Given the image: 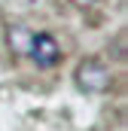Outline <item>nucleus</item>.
<instances>
[{
  "label": "nucleus",
  "instance_id": "obj_1",
  "mask_svg": "<svg viewBox=\"0 0 128 131\" xmlns=\"http://www.w3.org/2000/svg\"><path fill=\"white\" fill-rule=\"evenodd\" d=\"M25 55H31V61L40 70H52V67L61 64L64 52H61V43L46 31H34L28 37V46H25Z\"/></svg>",
  "mask_w": 128,
  "mask_h": 131
},
{
  "label": "nucleus",
  "instance_id": "obj_2",
  "mask_svg": "<svg viewBox=\"0 0 128 131\" xmlns=\"http://www.w3.org/2000/svg\"><path fill=\"white\" fill-rule=\"evenodd\" d=\"M76 85L89 95H98V92H107L110 82H113V73L107 70V64H101L98 58H89V61H79L76 73H73Z\"/></svg>",
  "mask_w": 128,
  "mask_h": 131
},
{
  "label": "nucleus",
  "instance_id": "obj_3",
  "mask_svg": "<svg viewBox=\"0 0 128 131\" xmlns=\"http://www.w3.org/2000/svg\"><path fill=\"white\" fill-rule=\"evenodd\" d=\"M28 37H31L28 28H22V25H18V28H12V31H9V46H12V52H25Z\"/></svg>",
  "mask_w": 128,
  "mask_h": 131
},
{
  "label": "nucleus",
  "instance_id": "obj_4",
  "mask_svg": "<svg viewBox=\"0 0 128 131\" xmlns=\"http://www.w3.org/2000/svg\"><path fill=\"white\" fill-rule=\"evenodd\" d=\"M70 3H73V6H82V9H86V6H95V3H101V0H70Z\"/></svg>",
  "mask_w": 128,
  "mask_h": 131
}]
</instances>
